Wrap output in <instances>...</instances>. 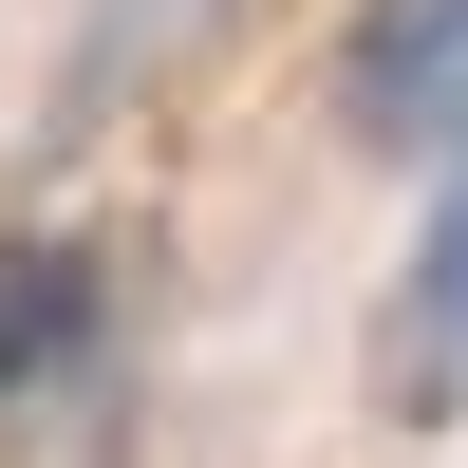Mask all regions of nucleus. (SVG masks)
Instances as JSON below:
<instances>
[{
  "label": "nucleus",
  "instance_id": "nucleus-3",
  "mask_svg": "<svg viewBox=\"0 0 468 468\" xmlns=\"http://www.w3.org/2000/svg\"><path fill=\"white\" fill-rule=\"evenodd\" d=\"M75 337H94V262L75 244H0V394H37Z\"/></svg>",
  "mask_w": 468,
  "mask_h": 468
},
{
  "label": "nucleus",
  "instance_id": "nucleus-2",
  "mask_svg": "<svg viewBox=\"0 0 468 468\" xmlns=\"http://www.w3.org/2000/svg\"><path fill=\"white\" fill-rule=\"evenodd\" d=\"M337 94H356L375 150H450V112H468V0H356Z\"/></svg>",
  "mask_w": 468,
  "mask_h": 468
},
{
  "label": "nucleus",
  "instance_id": "nucleus-1",
  "mask_svg": "<svg viewBox=\"0 0 468 468\" xmlns=\"http://www.w3.org/2000/svg\"><path fill=\"white\" fill-rule=\"evenodd\" d=\"M375 394L431 431V412H468V112L431 150V244L394 262V319H375Z\"/></svg>",
  "mask_w": 468,
  "mask_h": 468
}]
</instances>
